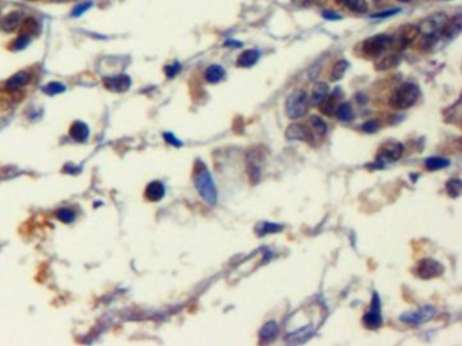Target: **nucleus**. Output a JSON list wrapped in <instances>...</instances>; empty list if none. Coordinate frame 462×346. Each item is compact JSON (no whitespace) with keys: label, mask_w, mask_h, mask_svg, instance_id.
<instances>
[{"label":"nucleus","mask_w":462,"mask_h":346,"mask_svg":"<svg viewBox=\"0 0 462 346\" xmlns=\"http://www.w3.org/2000/svg\"><path fill=\"white\" fill-rule=\"evenodd\" d=\"M166 195V187L161 182L149 183L145 188V198L151 202H159Z\"/></svg>","instance_id":"obj_13"},{"label":"nucleus","mask_w":462,"mask_h":346,"mask_svg":"<svg viewBox=\"0 0 462 346\" xmlns=\"http://www.w3.org/2000/svg\"><path fill=\"white\" fill-rule=\"evenodd\" d=\"M426 168L428 170H439V169L447 168L450 165V161L443 157H430L426 160Z\"/></svg>","instance_id":"obj_24"},{"label":"nucleus","mask_w":462,"mask_h":346,"mask_svg":"<svg viewBox=\"0 0 462 346\" xmlns=\"http://www.w3.org/2000/svg\"><path fill=\"white\" fill-rule=\"evenodd\" d=\"M56 216H57L61 222H64V223H71V222L75 220V212H73L72 210H69V208H61V210L57 211Z\"/></svg>","instance_id":"obj_33"},{"label":"nucleus","mask_w":462,"mask_h":346,"mask_svg":"<svg viewBox=\"0 0 462 346\" xmlns=\"http://www.w3.org/2000/svg\"><path fill=\"white\" fill-rule=\"evenodd\" d=\"M416 276L423 280L435 279L443 273V265L434 258H423L415 268Z\"/></svg>","instance_id":"obj_6"},{"label":"nucleus","mask_w":462,"mask_h":346,"mask_svg":"<svg viewBox=\"0 0 462 346\" xmlns=\"http://www.w3.org/2000/svg\"><path fill=\"white\" fill-rule=\"evenodd\" d=\"M342 2L347 9H350L351 11L355 13H365L367 11V5H366L365 0H339Z\"/></svg>","instance_id":"obj_27"},{"label":"nucleus","mask_w":462,"mask_h":346,"mask_svg":"<svg viewBox=\"0 0 462 346\" xmlns=\"http://www.w3.org/2000/svg\"><path fill=\"white\" fill-rule=\"evenodd\" d=\"M446 22V17L443 14H435V15H431L427 19H424L419 26H418V29L422 34H433V33H439V29H441V26H443V23Z\"/></svg>","instance_id":"obj_10"},{"label":"nucleus","mask_w":462,"mask_h":346,"mask_svg":"<svg viewBox=\"0 0 462 346\" xmlns=\"http://www.w3.org/2000/svg\"><path fill=\"white\" fill-rule=\"evenodd\" d=\"M37 30H38V25H37V21L33 19V18H27V19L23 22V26H22V34H23V35L31 37Z\"/></svg>","instance_id":"obj_31"},{"label":"nucleus","mask_w":462,"mask_h":346,"mask_svg":"<svg viewBox=\"0 0 462 346\" xmlns=\"http://www.w3.org/2000/svg\"><path fill=\"white\" fill-rule=\"evenodd\" d=\"M247 161H248V175L252 183H258L260 178V172H262V157L259 156L256 150H250L247 154Z\"/></svg>","instance_id":"obj_11"},{"label":"nucleus","mask_w":462,"mask_h":346,"mask_svg":"<svg viewBox=\"0 0 462 346\" xmlns=\"http://www.w3.org/2000/svg\"><path fill=\"white\" fill-rule=\"evenodd\" d=\"M91 6H93L91 2H85V3H81V5L76 6L72 11V17H79V15H81V14L85 13V11H88V9Z\"/></svg>","instance_id":"obj_37"},{"label":"nucleus","mask_w":462,"mask_h":346,"mask_svg":"<svg viewBox=\"0 0 462 346\" xmlns=\"http://www.w3.org/2000/svg\"><path fill=\"white\" fill-rule=\"evenodd\" d=\"M286 137L289 140L305 141L308 144H312L314 141L313 134H312L309 127L301 125V123H292L286 130Z\"/></svg>","instance_id":"obj_9"},{"label":"nucleus","mask_w":462,"mask_h":346,"mask_svg":"<svg viewBox=\"0 0 462 346\" xmlns=\"http://www.w3.org/2000/svg\"><path fill=\"white\" fill-rule=\"evenodd\" d=\"M335 114L336 118L339 119L340 122H350L354 118V111H352L350 103H342V104H339V106L336 107Z\"/></svg>","instance_id":"obj_22"},{"label":"nucleus","mask_w":462,"mask_h":346,"mask_svg":"<svg viewBox=\"0 0 462 346\" xmlns=\"http://www.w3.org/2000/svg\"><path fill=\"white\" fill-rule=\"evenodd\" d=\"M278 331H280V327L276 325V322H267L259 331L260 342H271L278 335Z\"/></svg>","instance_id":"obj_18"},{"label":"nucleus","mask_w":462,"mask_h":346,"mask_svg":"<svg viewBox=\"0 0 462 346\" xmlns=\"http://www.w3.org/2000/svg\"><path fill=\"white\" fill-rule=\"evenodd\" d=\"M378 127H380V122L376 119H372V121H367L362 125V130L366 131V133H374V131L378 130Z\"/></svg>","instance_id":"obj_35"},{"label":"nucleus","mask_w":462,"mask_h":346,"mask_svg":"<svg viewBox=\"0 0 462 346\" xmlns=\"http://www.w3.org/2000/svg\"><path fill=\"white\" fill-rule=\"evenodd\" d=\"M390 46H392V37L388 34H378L370 37L362 43V51L369 57H378Z\"/></svg>","instance_id":"obj_4"},{"label":"nucleus","mask_w":462,"mask_h":346,"mask_svg":"<svg viewBox=\"0 0 462 346\" xmlns=\"http://www.w3.org/2000/svg\"><path fill=\"white\" fill-rule=\"evenodd\" d=\"M347 68H348L347 61H343V60L338 61V63L334 65V68H332V71H331V76H330L331 81H339L340 79L343 77L344 73H346V71H347Z\"/></svg>","instance_id":"obj_25"},{"label":"nucleus","mask_w":462,"mask_h":346,"mask_svg":"<svg viewBox=\"0 0 462 346\" xmlns=\"http://www.w3.org/2000/svg\"><path fill=\"white\" fill-rule=\"evenodd\" d=\"M322 17L326 18V19H330V21H338V19H340V15L339 14H335V13H331V11H326V13L322 14Z\"/></svg>","instance_id":"obj_41"},{"label":"nucleus","mask_w":462,"mask_h":346,"mask_svg":"<svg viewBox=\"0 0 462 346\" xmlns=\"http://www.w3.org/2000/svg\"><path fill=\"white\" fill-rule=\"evenodd\" d=\"M225 77V69L220 65H210L205 71V80L210 84H217Z\"/></svg>","instance_id":"obj_20"},{"label":"nucleus","mask_w":462,"mask_h":346,"mask_svg":"<svg viewBox=\"0 0 462 346\" xmlns=\"http://www.w3.org/2000/svg\"><path fill=\"white\" fill-rule=\"evenodd\" d=\"M434 314H435V308L433 306H424L418 311H411V313H405L403 314L400 319L404 323H407V325H422L424 322L430 321L431 318L434 317Z\"/></svg>","instance_id":"obj_7"},{"label":"nucleus","mask_w":462,"mask_h":346,"mask_svg":"<svg viewBox=\"0 0 462 346\" xmlns=\"http://www.w3.org/2000/svg\"><path fill=\"white\" fill-rule=\"evenodd\" d=\"M363 325L367 329H378L382 325V315H381V306H380V300H378V295L374 294L373 296V304L369 311L363 315Z\"/></svg>","instance_id":"obj_8"},{"label":"nucleus","mask_w":462,"mask_h":346,"mask_svg":"<svg viewBox=\"0 0 462 346\" xmlns=\"http://www.w3.org/2000/svg\"><path fill=\"white\" fill-rule=\"evenodd\" d=\"M29 42H30V37L21 34V35L15 39V42H14V49H17V50H19V49H23V47L27 46V43Z\"/></svg>","instance_id":"obj_36"},{"label":"nucleus","mask_w":462,"mask_h":346,"mask_svg":"<svg viewBox=\"0 0 462 346\" xmlns=\"http://www.w3.org/2000/svg\"><path fill=\"white\" fill-rule=\"evenodd\" d=\"M400 10L399 9H393V10H388V11H384V13H377V14H373V15H372V18H386V17H392V15H394V14H397L399 13Z\"/></svg>","instance_id":"obj_39"},{"label":"nucleus","mask_w":462,"mask_h":346,"mask_svg":"<svg viewBox=\"0 0 462 346\" xmlns=\"http://www.w3.org/2000/svg\"><path fill=\"white\" fill-rule=\"evenodd\" d=\"M420 89L413 83H403L394 89L389 97V106L394 110L411 108L419 99Z\"/></svg>","instance_id":"obj_2"},{"label":"nucleus","mask_w":462,"mask_h":346,"mask_svg":"<svg viewBox=\"0 0 462 346\" xmlns=\"http://www.w3.org/2000/svg\"><path fill=\"white\" fill-rule=\"evenodd\" d=\"M31 2H33V0H31Z\"/></svg>","instance_id":"obj_45"},{"label":"nucleus","mask_w":462,"mask_h":346,"mask_svg":"<svg viewBox=\"0 0 462 346\" xmlns=\"http://www.w3.org/2000/svg\"><path fill=\"white\" fill-rule=\"evenodd\" d=\"M225 46H236V47H240V46H242V43H240V42H234V41H228V42L225 43Z\"/></svg>","instance_id":"obj_42"},{"label":"nucleus","mask_w":462,"mask_h":346,"mask_svg":"<svg viewBox=\"0 0 462 346\" xmlns=\"http://www.w3.org/2000/svg\"><path fill=\"white\" fill-rule=\"evenodd\" d=\"M400 61V55L399 54H388L386 57H384L382 60H380V63L377 64V69L378 71H385V69H389V68L394 67V65H397Z\"/></svg>","instance_id":"obj_26"},{"label":"nucleus","mask_w":462,"mask_h":346,"mask_svg":"<svg viewBox=\"0 0 462 346\" xmlns=\"http://www.w3.org/2000/svg\"><path fill=\"white\" fill-rule=\"evenodd\" d=\"M318 110L320 112H322L327 117H332V114L335 112L336 110V96L335 95H331V96H328L327 95L324 99H322L320 103H318Z\"/></svg>","instance_id":"obj_21"},{"label":"nucleus","mask_w":462,"mask_h":346,"mask_svg":"<svg viewBox=\"0 0 462 346\" xmlns=\"http://www.w3.org/2000/svg\"><path fill=\"white\" fill-rule=\"evenodd\" d=\"M194 184L195 188L201 195V198L205 202L209 203L210 206H214L217 203V191L214 182H213L212 175L206 168V165L202 161H197L194 168Z\"/></svg>","instance_id":"obj_1"},{"label":"nucleus","mask_w":462,"mask_h":346,"mask_svg":"<svg viewBox=\"0 0 462 346\" xmlns=\"http://www.w3.org/2000/svg\"><path fill=\"white\" fill-rule=\"evenodd\" d=\"M164 71H166L167 76L174 77L175 75H176V73H178L179 71H180V64L175 63V64H172V65H168V67H166V69H164Z\"/></svg>","instance_id":"obj_38"},{"label":"nucleus","mask_w":462,"mask_h":346,"mask_svg":"<svg viewBox=\"0 0 462 346\" xmlns=\"http://www.w3.org/2000/svg\"><path fill=\"white\" fill-rule=\"evenodd\" d=\"M65 91V85L61 84V83H49L43 87V92L48 93V95H57V93H61Z\"/></svg>","instance_id":"obj_34"},{"label":"nucleus","mask_w":462,"mask_h":346,"mask_svg":"<svg viewBox=\"0 0 462 346\" xmlns=\"http://www.w3.org/2000/svg\"><path fill=\"white\" fill-rule=\"evenodd\" d=\"M309 123H310V126H312V129H313L314 131H317L320 135L327 134L328 126H327V123L324 122L321 118H318V117H316V115H312L309 119Z\"/></svg>","instance_id":"obj_29"},{"label":"nucleus","mask_w":462,"mask_h":346,"mask_svg":"<svg viewBox=\"0 0 462 346\" xmlns=\"http://www.w3.org/2000/svg\"><path fill=\"white\" fill-rule=\"evenodd\" d=\"M403 153L404 146L400 142H397V141L385 142L384 145H381V148L378 149L377 164H380V166H384L385 164L394 162L403 156Z\"/></svg>","instance_id":"obj_5"},{"label":"nucleus","mask_w":462,"mask_h":346,"mask_svg":"<svg viewBox=\"0 0 462 346\" xmlns=\"http://www.w3.org/2000/svg\"><path fill=\"white\" fill-rule=\"evenodd\" d=\"M461 188H462V183L459 179H451L447 182L446 184V191H447V194L450 196H453V198H458L459 195H461Z\"/></svg>","instance_id":"obj_28"},{"label":"nucleus","mask_w":462,"mask_h":346,"mask_svg":"<svg viewBox=\"0 0 462 346\" xmlns=\"http://www.w3.org/2000/svg\"><path fill=\"white\" fill-rule=\"evenodd\" d=\"M328 91L330 89H328V85L326 83H317L313 87V91H312V95H310V103L312 104H318L328 95Z\"/></svg>","instance_id":"obj_23"},{"label":"nucleus","mask_w":462,"mask_h":346,"mask_svg":"<svg viewBox=\"0 0 462 346\" xmlns=\"http://www.w3.org/2000/svg\"><path fill=\"white\" fill-rule=\"evenodd\" d=\"M308 107H309V97L302 89L293 91L286 99V104H285L286 115L290 119L302 118L308 112Z\"/></svg>","instance_id":"obj_3"},{"label":"nucleus","mask_w":462,"mask_h":346,"mask_svg":"<svg viewBox=\"0 0 462 346\" xmlns=\"http://www.w3.org/2000/svg\"><path fill=\"white\" fill-rule=\"evenodd\" d=\"M164 138H166L168 144L174 145V146H182V142H180L178 138H175L174 134H171V133H166V134H164Z\"/></svg>","instance_id":"obj_40"},{"label":"nucleus","mask_w":462,"mask_h":346,"mask_svg":"<svg viewBox=\"0 0 462 346\" xmlns=\"http://www.w3.org/2000/svg\"><path fill=\"white\" fill-rule=\"evenodd\" d=\"M400 2H404V3H408V2H411V0H400Z\"/></svg>","instance_id":"obj_43"},{"label":"nucleus","mask_w":462,"mask_h":346,"mask_svg":"<svg viewBox=\"0 0 462 346\" xmlns=\"http://www.w3.org/2000/svg\"><path fill=\"white\" fill-rule=\"evenodd\" d=\"M103 83L106 85V88L111 89L114 92H123L130 87L131 80L130 77L126 76V75H118V76L106 77Z\"/></svg>","instance_id":"obj_12"},{"label":"nucleus","mask_w":462,"mask_h":346,"mask_svg":"<svg viewBox=\"0 0 462 346\" xmlns=\"http://www.w3.org/2000/svg\"><path fill=\"white\" fill-rule=\"evenodd\" d=\"M256 230H258L259 236H264V234H268V233L281 232V230H282V227H281L280 224L266 223V222H264V223L259 224L258 227H256Z\"/></svg>","instance_id":"obj_32"},{"label":"nucleus","mask_w":462,"mask_h":346,"mask_svg":"<svg viewBox=\"0 0 462 346\" xmlns=\"http://www.w3.org/2000/svg\"><path fill=\"white\" fill-rule=\"evenodd\" d=\"M23 19V14L21 11H13V13L7 14L3 19H2V30L6 33H11L22 23Z\"/></svg>","instance_id":"obj_14"},{"label":"nucleus","mask_w":462,"mask_h":346,"mask_svg":"<svg viewBox=\"0 0 462 346\" xmlns=\"http://www.w3.org/2000/svg\"><path fill=\"white\" fill-rule=\"evenodd\" d=\"M69 135H71L75 141L84 142L89 135L88 126L83 122H75L72 126H71V129H69Z\"/></svg>","instance_id":"obj_19"},{"label":"nucleus","mask_w":462,"mask_h":346,"mask_svg":"<svg viewBox=\"0 0 462 346\" xmlns=\"http://www.w3.org/2000/svg\"><path fill=\"white\" fill-rule=\"evenodd\" d=\"M461 33V17L457 15L450 21H446L442 27V35H445L446 38H454L458 34Z\"/></svg>","instance_id":"obj_16"},{"label":"nucleus","mask_w":462,"mask_h":346,"mask_svg":"<svg viewBox=\"0 0 462 346\" xmlns=\"http://www.w3.org/2000/svg\"><path fill=\"white\" fill-rule=\"evenodd\" d=\"M30 79H31V76H30L29 72H23V71H22V72H18L7 80V83H6V88L9 89V91H17V89L25 87V85L30 81Z\"/></svg>","instance_id":"obj_15"},{"label":"nucleus","mask_w":462,"mask_h":346,"mask_svg":"<svg viewBox=\"0 0 462 346\" xmlns=\"http://www.w3.org/2000/svg\"><path fill=\"white\" fill-rule=\"evenodd\" d=\"M260 53L256 49H248V50L243 51L242 54L239 55L238 59V65L242 68H251L252 65L258 63Z\"/></svg>","instance_id":"obj_17"},{"label":"nucleus","mask_w":462,"mask_h":346,"mask_svg":"<svg viewBox=\"0 0 462 346\" xmlns=\"http://www.w3.org/2000/svg\"><path fill=\"white\" fill-rule=\"evenodd\" d=\"M53 2H65V0H53Z\"/></svg>","instance_id":"obj_44"},{"label":"nucleus","mask_w":462,"mask_h":346,"mask_svg":"<svg viewBox=\"0 0 462 346\" xmlns=\"http://www.w3.org/2000/svg\"><path fill=\"white\" fill-rule=\"evenodd\" d=\"M438 41V33H433V34H423V37L420 39L419 46L420 49H423V50H427L430 47H433Z\"/></svg>","instance_id":"obj_30"}]
</instances>
